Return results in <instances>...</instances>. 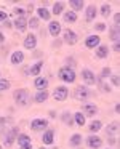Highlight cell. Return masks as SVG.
<instances>
[{
	"label": "cell",
	"instance_id": "cell-35",
	"mask_svg": "<svg viewBox=\"0 0 120 149\" xmlns=\"http://www.w3.org/2000/svg\"><path fill=\"white\" fill-rule=\"evenodd\" d=\"M27 26H29L31 29H37V27H39V18H31V21L27 23Z\"/></svg>",
	"mask_w": 120,
	"mask_h": 149
},
{
	"label": "cell",
	"instance_id": "cell-30",
	"mask_svg": "<svg viewBox=\"0 0 120 149\" xmlns=\"http://www.w3.org/2000/svg\"><path fill=\"white\" fill-rule=\"evenodd\" d=\"M62 10H64V3H62V2H56V3L53 5V15L62 13Z\"/></svg>",
	"mask_w": 120,
	"mask_h": 149
},
{
	"label": "cell",
	"instance_id": "cell-20",
	"mask_svg": "<svg viewBox=\"0 0 120 149\" xmlns=\"http://www.w3.org/2000/svg\"><path fill=\"white\" fill-rule=\"evenodd\" d=\"M46 98H48V91L46 90L37 91V93L34 95V103H43V101H46Z\"/></svg>",
	"mask_w": 120,
	"mask_h": 149
},
{
	"label": "cell",
	"instance_id": "cell-47",
	"mask_svg": "<svg viewBox=\"0 0 120 149\" xmlns=\"http://www.w3.org/2000/svg\"><path fill=\"white\" fill-rule=\"evenodd\" d=\"M0 149H2V146H0Z\"/></svg>",
	"mask_w": 120,
	"mask_h": 149
},
{
	"label": "cell",
	"instance_id": "cell-43",
	"mask_svg": "<svg viewBox=\"0 0 120 149\" xmlns=\"http://www.w3.org/2000/svg\"><path fill=\"white\" fill-rule=\"evenodd\" d=\"M3 24H5V27H8V29H10V27H11V26H13V24H11V23H10V21H5V23H3Z\"/></svg>",
	"mask_w": 120,
	"mask_h": 149
},
{
	"label": "cell",
	"instance_id": "cell-29",
	"mask_svg": "<svg viewBox=\"0 0 120 149\" xmlns=\"http://www.w3.org/2000/svg\"><path fill=\"white\" fill-rule=\"evenodd\" d=\"M101 128H103V122H101V120H93V123L90 125V130H91L93 133L99 132Z\"/></svg>",
	"mask_w": 120,
	"mask_h": 149
},
{
	"label": "cell",
	"instance_id": "cell-28",
	"mask_svg": "<svg viewBox=\"0 0 120 149\" xmlns=\"http://www.w3.org/2000/svg\"><path fill=\"white\" fill-rule=\"evenodd\" d=\"M74 120H75V123H77V125H80V127L85 125V116L82 112H75L74 114Z\"/></svg>",
	"mask_w": 120,
	"mask_h": 149
},
{
	"label": "cell",
	"instance_id": "cell-44",
	"mask_svg": "<svg viewBox=\"0 0 120 149\" xmlns=\"http://www.w3.org/2000/svg\"><path fill=\"white\" fill-rule=\"evenodd\" d=\"M119 48H120V45H119V43H115V45H114V50H115V52H119Z\"/></svg>",
	"mask_w": 120,
	"mask_h": 149
},
{
	"label": "cell",
	"instance_id": "cell-13",
	"mask_svg": "<svg viewBox=\"0 0 120 149\" xmlns=\"http://www.w3.org/2000/svg\"><path fill=\"white\" fill-rule=\"evenodd\" d=\"M37 47V37L34 34H29V36L24 39V48L27 50H34Z\"/></svg>",
	"mask_w": 120,
	"mask_h": 149
},
{
	"label": "cell",
	"instance_id": "cell-14",
	"mask_svg": "<svg viewBox=\"0 0 120 149\" xmlns=\"http://www.w3.org/2000/svg\"><path fill=\"white\" fill-rule=\"evenodd\" d=\"M61 31H62V29H61V24H59L58 21H51V23L48 24V32L51 34L53 37H58Z\"/></svg>",
	"mask_w": 120,
	"mask_h": 149
},
{
	"label": "cell",
	"instance_id": "cell-4",
	"mask_svg": "<svg viewBox=\"0 0 120 149\" xmlns=\"http://www.w3.org/2000/svg\"><path fill=\"white\" fill-rule=\"evenodd\" d=\"M53 96H55L56 101H64L69 96V90L66 87H56L55 91H53Z\"/></svg>",
	"mask_w": 120,
	"mask_h": 149
},
{
	"label": "cell",
	"instance_id": "cell-27",
	"mask_svg": "<svg viewBox=\"0 0 120 149\" xmlns=\"http://www.w3.org/2000/svg\"><path fill=\"white\" fill-rule=\"evenodd\" d=\"M64 21L66 23H75L77 21V15L74 13V11H67V13H64Z\"/></svg>",
	"mask_w": 120,
	"mask_h": 149
},
{
	"label": "cell",
	"instance_id": "cell-31",
	"mask_svg": "<svg viewBox=\"0 0 120 149\" xmlns=\"http://www.w3.org/2000/svg\"><path fill=\"white\" fill-rule=\"evenodd\" d=\"M101 15H103L104 18H107L110 15V5L109 3H103V7H101Z\"/></svg>",
	"mask_w": 120,
	"mask_h": 149
},
{
	"label": "cell",
	"instance_id": "cell-26",
	"mask_svg": "<svg viewBox=\"0 0 120 149\" xmlns=\"http://www.w3.org/2000/svg\"><path fill=\"white\" fill-rule=\"evenodd\" d=\"M110 39H112L115 43H119V39H120V29H119V26H115V27H112V29H110Z\"/></svg>",
	"mask_w": 120,
	"mask_h": 149
},
{
	"label": "cell",
	"instance_id": "cell-6",
	"mask_svg": "<svg viewBox=\"0 0 120 149\" xmlns=\"http://www.w3.org/2000/svg\"><path fill=\"white\" fill-rule=\"evenodd\" d=\"M87 144H88V148H91V149H99L101 146H103V139L96 135H90L87 138Z\"/></svg>",
	"mask_w": 120,
	"mask_h": 149
},
{
	"label": "cell",
	"instance_id": "cell-23",
	"mask_svg": "<svg viewBox=\"0 0 120 149\" xmlns=\"http://www.w3.org/2000/svg\"><path fill=\"white\" fill-rule=\"evenodd\" d=\"M42 66H43V63L42 61H39V63H35L34 66H31L29 68V74H32V75H39L40 74V71H42Z\"/></svg>",
	"mask_w": 120,
	"mask_h": 149
},
{
	"label": "cell",
	"instance_id": "cell-45",
	"mask_svg": "<svg viewBox=\"0 0 120 149\" xmlns=\"http://www.w3.org/2000/svg\"><path fill=\"white\" fill-rule=\"evenodd\" d=\"M3 42V36H2V34H0V43Z\"/></svg>",
	"mask_w": 120,
	"mask_h": 149
},
{
	"label": "cell",
	"instance_id": "cell-46",
	"mask_svg": "<svg viewBox=\"0 0 120 149\" xmlns=\"http://www.w3.org/2000/svg\"><path fill=\"white\" fill-rule=\"evenodd\" d=\"M40 149H45V148H40Z\"/></svg>",
	"mask_w": 120,
	"mask_h": 149
},
{
	"label": "cell",
	"instance_id": "cell-12",
	"mask_svg": "<svg viewBox=\"0 0 120 149\" xmlns=\"http://www.w3.org/2000/svg\"><path fill=\"white\" fill-rule=\"evenodd\" d=\"M16 133H18V128L15 127V128L8 130V135L3 136V141H5V146H11L15 143V138H16Z\"/></svg>",
	"mask_w": 120,
	"mask_h": 149
},
{
	"label": "cell",
	"instance_id": "cell-7",
	"mask_svg": "<svg viewBox=\"0 0 120 149\" xmlns=\"http://www.w3.org/2000/svg\"><path fill=\"white\" fill-rule=\"evenodd\" d=\"M18 144H19L21 149H32V141H31V138L27 135H24V133L18 135Z\"/></svg>",
	"mask_w": 120,
	"mask_h": 149
},
{
	"label": "cell",
	"instance_id": "cell-9",
	"mask_svg": "<svg viewBox=\"0 0 120 149\" xmlns=\"http://www.w3.org/2000/svg\"><path fill=\"white\" fill-rule=\"evenodd\" d=\"M96 112H98V107L94 104H83L82 106V114L85 117H93Z\"/></svg>",
	"mask_w": 120,
	"mask_h": 149
},
{
	"label": "cell",
	"instance_id": "cell-15",
	"mask_svg": "<svg viewBox=\"0 0 120 149\" xmlns=\"http://www.w3.org/2000/svg\"><path fill=\"white\" fill-rule=\"evenodd\" d=\"M34 85H35V88L39 91L46 90V87H48V80H46V77H37L35 80H34Z\"/></svg>",
	"mask_w": 120,
	"mask_h": 149
},
{
	"label": "cell",
	"instance_id": "cell-5",
	"mask_svg": "<svg viewBox=\"0 0 120 149\" xmlns=\"http://www.w3.org/2000/svg\"><path fill=\"white\" fill-rule=\"evenodd\" d=\"M48 127V120L46 119H34L31 122V128L35 130V132H40V130H46Z\"/></svg>",
	"mask_w": 120,
	"mask_h": 149
},
{
	"label": "cell",
	"instance_id": "cell-25",
	"mask_svg": "<svg viewBox=\"0 0 120 149\" xmlns=\"http://www.w3.org/2000/svg\"><path fill=\"white\" fill-rule=\"evenodd\" d=\"M50 11L46 10V8H39V10H37V16H39V19H45V21H48L50 19Z\"/></svg>",
	"mask_w": 120,
	"mask_h": 149
},
{
	"label": "cell",
	"instance_id": "cell-33",
	"mask_svg": "<svg viewBox=\"0 0 120 149\" xmlns=\"http://www.w3.org/2000/svg\"><path fill=\"white\" fill-rule=\"evenodd\" d=\"M80 143H82V136L78 135V133H75V135L71 138V144L72 146H80Z\"/></svg>",
	"mask_w": 120,
	"mask_h": 149
},
{
	"label": "cell",
	"instance_id": "cell-3",
	"mask_svg": "<svg viewBox=\"0 0 120 149\" xmlns=\"http://www.w3.org/2000/svg\"><path fill=\"white\" fill-rule=\"evenodd\" d=\"M90 96H91V91L88 90L85 85L77 87V88H75V91H74V98H75V100H78V101H87Z\"/></svg>",
	"mask_w": 120,
	"mask_h": 149
},
{
	"label": "cell",
	"instance_id": "cell-11",
	"mask_svg": "<svg viewBox=\"0 0 120 149\" xmlns=\"http://www.w3.org/2000/svg\"><path fill=\"white\" fill-rule=\"evenodd\" d=\"M99 43H101L99 36H90V37H87V40H85V47H87V48H96Z\"/></svg>",
	"mask_w": 120,
	"mask_h": 149
},
{
	"label": "cell",
	"instance_id": "cell-41",
	"mask_svg": "<svg viewBox=\"0 0 120 149\" xmlns=\"http://www.w3.org/2000/svg\"><path fill=\"white\" fill-rule=\"evenodd\" d=\"M114 23H115V26H119V23H120V15L119 13L114 15Z\"/></svg>",
	"mask_w": 120,
	"mask_h": 149
},
{
	"label": "cell",
	"instance_id": "cell-10",
	"mask_svg": "<svg viewBox=\"0 0 120 149\" xmlns=\"http://www.w3.org/2000/svg\"><path fill=\"white\" fill-rule=\"evenodd\" d=\"M77 40H78V37H77V34L74 32V31H64V42L66 43H69V45H74V43H77Z\"/></svg>",
	"mask_w": 120,
	"mask_h": 149
},
{
	"label": "cell",
	"instance_id": "cell-16",
	"mask_svg": "<svg viewBox=\"0 0 120 149\" xmlns=\"http://www.w3.org/2000/svg\"><path fill=\"white\" fill-rule=\"evenodd\" d=\"M42 141H43V144H46V146L53 144V141H55V132H53V130H46L42 136Z\"/></svg>",
	"mask_w": 120,
	"mask_h": 149
},
{
	"label": "cell",
	"instance_id": "cell-2",
	"mask_svg": "<svg viewBox=\"0 0 120 149\" xmlns=\"http://www.w3.org/2000/svg\"><path fill=\"white\" fill-rule=\"evenodd\" d=\"M58 75L62 82H66V84H72V82L75 80V71L72 68H67V66L59 69Z\"/></svg>",
	"mask_w": 120,
	"mask_h": 149
},
{
	"label": "cell",
	"instance_id": "cell-32",
	"mask_svg": "<svg viewBox=\"0 0 120 149\" xmlns=\"http://www.w3.org/2000/svg\"><path fill=\"white\" fill-rule=\"evenodd\" d=\"M61 119H62V122H64L66 125H72V123H74V122H72V116L69 112H64L61 116Z\"/></svg>",
	"mask_w": 120,
	"mask_h": 149
},
{
	"label": "cell",
	"instance_id": "cell-39",
	"mask_svg": "<svg viewBox=\"0 0 120 149\" xmlns=\"http://www.w3.org/2000/svg\"><path fill=\"white\" fill-rule=\"evenodd\" d=\"M7 18H8V15L5 13V11H0V21H2V23H5V21H7Z\"/></svg>",
	"mask_w": 120,
	"mask_h": 149
},
{
	"label": "cell",
	"instance_id": "cell-24",
	"mask_svg": "<svg viewBox=\"0 0 120 149\" xmlns=\"http://www.w3.org/2000/svg\"><path fill=\"white\" fill-rule=\"evenodd\" d=\"M69 5H71V8H72V11H78V10H82L83 8V5H85V2H82V0H71L69 2Z\"/></svg>",
	"mask_w": 120,
	"mask_h": 149
},
{
	"label": "cell",
	"instance_id": "cell-34",
	"mask_svg": "<svg viewBox=\"0 0 120 149\" xmlns=\"http://www.w3.org/2000/svg\"><path fill=\"white\" fill-rule=\"evenodd\" d=\"M10 88V82L7 79H0V91H5Z\"/></svg>",
	"mask_w": 120,
	"mask_h": 149
},
{
	"label": "cell",
	"instance_id": "cell-36",
	"mask_svg": "<svg viewBox=\"0 0 120 149\" xmlns=\"http://www.w3.org/2000/svg\"><path fill=\"white\" fill-rule=\"evenodd\" d=\"M110 82H112L114 87H119V84H120V82H119V75H117V74L110 75Z\"/></svg>",
	"mask_w": 120,
	"mask_h": 149
},
{
	"label": "cell",
	"instance_id": "cell-22",
	"mask_svg": "<svg viewBox=\"0 0 120 149\" xmlns=\"http://www.w3.org/2000/svg\"><path fill=\"white\" fill-rule=\"evenodd\" d=\"M24 59V53L23 52H15L13 55H11V63L13 64H21Z\"/></svg>",
	"mask_w": 120,
	"mask_h": 149
},
{
	"label": "cell",
	"instance_id": "cell-1",
	"mask_svg": "<svg viewBox=\"0 0 120 149\" xmlns=\"http://www.w3.org/2000/svg\"><path fill=\"white\" fill-rule=\"evenodd\" d=\"M13 98H15V101H16V104L21 106V107L27 106V104L31 103V95H29V91H27L26 88H19V90H16L13 93Z\"/></svg>",
	"mask_w": 120,
	"mask_h": 149
},
{
	"label": "cell",
	"instance_id": "cell-18",
	"mask_svg": "<svg viewBox=\"0 0 120 149\" xmlns=\"http://www.w3.org/2000/svg\"><path fill=\"white\" fill-rule=\"evenodd\" d=\"M107 53H109V48H107L106 45H98L96 47V58L104 59V58H107Z\"/></svg>",
	"mask_w": 120,
	"mask_h": 149
},
{
	"label": "cell",
	"instance_id": "cell-38",
	"mask_svg": "<svg viewBox=\"0 0 120 149\" xmlns=\"http://www.w3.org/2000/svg\"><path fill=\"white\" fill-rule=\"evenodd\" d=\"M110 75H112V74H110V69L109 68H104L103 72H101V79H103V77H110Z\"/></svg>",
	"mask_w": 120,
	"mask_h": 149
},
{
	"label": "cell",
	"instance_id": "cell-40",
	"mask_svg": "<svg viewBox=\"0 0 120 149\" xmlns=\"http://www.w3.org/2000/svg\"><path fill=\"white\" fill-rule=\"evenodd\" d=\"M94 27H96V31H104V29H106V24H104V23H98Z\"/></svg>",
	"mask_w": 120,
	"mask_h": 149
},
{
	"label": "cell",
	"instance_id": "cell-21",
	"mask_svg": "<svg viewBox=\"0 0 120 149\" xmlns=\"http://www.w3.org/2000/svg\"><path fill=\"white\" fill-rule=\"evenodd\" d=\"M106 132H107V135H109V138L110 136H115L117 133H119V122H112L110 125H107Z\"/></svg>",
	"mask_w": 120,
	"mask_h": 149
},
{
	"label": "cell",
	"instance_id": "cell-42",
	"mask_svg": "<svg viewBox=\"0 0 120 149\" xmlns=\"http://www.w3.org/2000/svg\"><path fill=\"white\" fill-rule=\"evenodd\" d=\"M7 123V117H0V127Z\"/></svg>",
	"mask_w": 120,
	"mask_h": 149
},
{
	"label": "cell",
	"instance_id": "cell-17",
	"mask_svg": "<svg viewBox=\"0 0 120 149\" xmlns=\"http://www.w3.org/2000/svg\"><path fill=\"white\" fill-rule=\"evenodd\" d=\"M96 7H94V5H90V7L87 8V11H85V19L88 21V23H90V21H93L94 18H96Z\"/></svg>",
	"mask_w": 120,
	"mask_h": 149
},
{
	"label": "cell",
	"instance_id": "cell-37",
	"mask_svg": "<svg viewBox=\"0 0 120 149\" xmlns=\"http://www.w3.org/2000/svg\"><path fill=\"white\" fill-rule=\"evenodd\" d=\"M15 15H16L18 18H24V15H26V11H24L23 8H15Z\"/></svg>",
	"mask_w": 120,
	"mask_h": 149
},
{
	"label": "cell",
	"instance_id": "cell-19",
	"mask_svg": "<svg viewBox=\"0 0 120 149\" xmlns=\"http://www.w3.org/2000/svg\"><path fill=\"white\" fill-rule=\"evenodd\" d=\"M13 26L16 27L18 31L24 32V31L27 29V21H26V18H16V21H15V24H13Z\"/></svg>",
	"mask_w": 120,
	"mask_h": 149
},
{
	"label": "cell",
	"instance_id": "cell-8",
	"mask_svg": "<svg viewBox=\"0 0 120 149\" xmlns=\"http://www.w3.org/2000/svg\"><path fill=\"white\" fill-rule=\"evenodd\" d=\"M82 79H83L85 85H94L96 84V77H94V74L90 69H83V71H82Z\"/></svg>",
	"mask_w": 120,
	"mask_h": 149
}]
</instances>
